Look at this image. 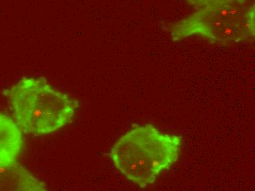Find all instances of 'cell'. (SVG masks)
I'll return each mask as SVG.
<instances>
[{
	"mask_svg": "<svg viewBox=\"0 0 255 191\" xmlns=\"http://www.w3.org/2000/svg\"><path fill=\"white\" fill-rule=\"evenodd\" d=\"M180 144L181 137L147 124L123 135L110 156L120 173L133 184L146 188L178 161Z\"/></svg>",
	"mask_w": 255,
	"mask_h": 191,
	"instance_id": "1",
	"label": "cell"
},
{
	"mask_svg": "<svg viewBox=\"0 0 255 191\" xmlns=\"http://www.w3.org/2000/svg\"><path fill=\"white\" fill-rule=\"evenodd\" d=\"M14 116L21 130L42 136L60 130L75 116L78 103L54 89L44 79L24 77L9 93Z\"/></svg>",
	"mask_w": 255,
	"mask_h": 191,
	"instance_id": "2",
	"label": "cell"
},
{
	"mask_svg": "<svg viewBox=\"0 0 255 191\" xmlns=\"http://www.w3.org/2000/svg\"><path fill=\"white\" fill-rule=\"evenodd\" d=\"M248 10V6L239 1L202 9L172 26V39L180 41L191 35H201L223 44L241 41L239 24Z\"/></svg>",
	"mask_w": 255,
	"mask_h": 191,
	"instance_id": "3",
	"label": "cell"
},
{
	"mask_svg": "<svg viewBox=\"0 0 255 191\" xmlns=\"http://www.w3.org/2000/svg\"><path fill=\"white\" fill-rule=\"evenodd\" d=\"M22 145L19 126L10 116L0 113V166L15 162Z\"/></svg>",
	"mask_w": 255,
	"mask_h": 191,
	"instance_id": "4",
	"label": "cell"
},
{
	"mask_svg": "<svg viewBox=\"0 0 255 191\" xmlns=\"http://www.w3.org/2000/svg\"><path fill=\"white\" fill-rule=\"evenodd\" d=\"M0 191H46L43 183L21 165L0 166Z\"/></svg>",
	"mask_w": 255,
	"mask_h": 191,
	"instance_id": "5",
	"label": "cell"
},
{
	"mask_svg": "<svg viewBox=\"0 0 255 191\" xmlns=\"http://www.w3.org/2000/svg\"><path fill=\"white\" fill-rule=\"evenodd\" d=\"M186 1L190 5L199 10L215 8L224 4L240 1L239 0H186Z\"/></svg>",
	"mask_w": 255,
	"mask_h": 191,
	"instance_id": "6",
	"label": "cell"
},
{
	"mask_svg": "<svg viewBox=\"0 0 255 191\" xmlns=\"http://www.w3.org/2000/svg\"><path fill=\"white\" fill-rule=\"evenodd\" d=\"M239 1H240L241 2L244 3V4H250V2L251 1V0H239Z\"/></svg>",
	"mask_w": 255,
	"mask_h": 191,
	"instance_id": "7",
	"label": "cell"
}]
</instances>
